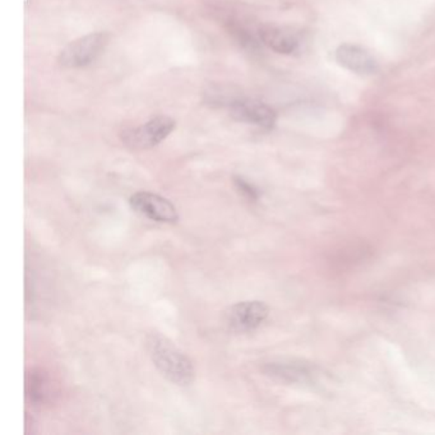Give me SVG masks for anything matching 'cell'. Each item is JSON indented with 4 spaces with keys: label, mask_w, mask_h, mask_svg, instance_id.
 <instances>
[{
    "label": "cell",
    "mask_w": 435,
    "mask_h": 435,
    "mask_svg": "<svg viewBox=\"0 0 435 435\" xmlns=\"http://www.w3.org/2000/svg\"><path fill=\"white\" fill-rule=\"evenodd\" d=\"M234 183L235 187L238 188V191L244 196L245 198L251 199V201H257L258 199V191L253 187L252 184L248 183L241 177H234Z\"/></svg>",
    "instance_id": "obj_10"
},
{
    "label": "cell",
    "mask_w": 435,
    "mask_h": 435,
    "mask_svg": "<svg viewBox=\"0 0 435 435\" xmlns=\"http://www.w3.org/2000/svg\"><path fill=\"white\" fill-rule=\"evenodd\" d=\"M146 346L151 360L168 381L177 386L191 384L196 377L193 362L172 341L152 332L147 336Z\"/></svg>",
    "instance_id": "obj_1"
},
{
    "label": "cell",
    "mask_w": 435,
    "mask_h": 435,
    "mask_svg": "<svg viewBox=\"0 0 435 435\" xmlns=\"http://www.w3.org/2000/svg\"><path fill=\"white\" fill-rule=\"evenodd\" d=\"M174 130L175 122L171 118L156 116L136 130L124 133L122 141L133 150H149L166 139Z\"/></svg>",
    "instance_id": "obj_4"
},
{
    "label": "cell",
    "mask_w": 435,
    "mask_h": 435,
    "mask_svg": "<svg viewBox=\"0 0 435 435\" xmlns=\"http://www.w3.org/2000/svg\"><path fill=\"white\" fill-rule=\"evenodd\" d=\"M109 44V34L96 32L80 37L63 49L58 58L61 67L80 68L95 61Z\"/></svg>",
    "instance_id": "obj_2"
},
{
    "label": "cell",
    "mask_w": 435,
    "mask_h": 435,
    "mask_svg": "<svg viewBox=\"0 0 435 435\" xmlns=\"http://www.w3.org/2000/svg\"><path fill=\"white\" fill-rule=\"evenodd\" d=\"M270 308L263 301H240L225 312V324L235 334H248L263 324Z\"/></svg>",
    "instance_id": "obj_3"
},
{
    "label": "cell",
    "mask_w": 435,
    "mask_h": 435,
    "mask_svg": "<svg viewBox=\"0 0 435 435\" xmlns=\"http://www.w3.org/2000/svg\"><path fill=\"white\" fill-rule=\"evenodd\" d=\"M26 393L32 403H42L49 397V379L41 370H31L26 381Z\"/></svg>",
    "instance_id": "obj_9"
},
{
    "label": "cell",
    "mask_w": 435,
    "mask_h": 435,
    "mask_svg": "<svg viewBox=\"0 0 435 435\" xmlns=\"http://www.w3.org/2000/svg\"><path fill=\"white\" fill-rule=\"evenodd\" d=\"M130 207L142 218L163 224H175L179 220L177 207L168 198L150 191H138L130 198Z\"/></svg>",
    "instance_id": "obj_5"
},
{
    "label": "cell",
    "mask_w": 435,
    "mask_h": 435,
    "mask_svg": "<svg viewBox=\"0 0 435 435\" xmlns=\"http://www.w3.org/2000/svg\"><path fill=\"white\" fill-rule=\"evenodd\" d=\"M230 114L238 122H248L262 128H271L276 122L275 110L265 102L257 100H240L234 102Z\"/></svg>",
    "instance_id": "obj_7"
},
{
    "label": "cell",
    "mask_w": 435,
    "mask_h": 435,
    "mask_svg": "<svg viewBox=\"0 0 435 435\" xmlns=\"http://www.w3.org/2000/svg\"><path fill=\"white\" fill-rule=\"evenodd\" d=\"M336 61L342 68L355 75H372L378 72V63L374 56L358 45L342 44L336 50Z\"/></svg>",
    "instance_id": "obj_6"
},
{
    "label": "cell",
    "mask_w": 435,
    "mask_h": 435,
    "mask_svg": "<svg viewBox=\"0 0 435 435\" xmlns=\"http://www.w3.org/2000/svg\"><path fill=\"white\" fill-rule=\"evenodd\" d=\"M259 37L265 45L279 54H293L299 46V40L293 32L277 26L259 28Z\"/></svg>",
    "instance_id": "obj_8"
}]
</instances>
